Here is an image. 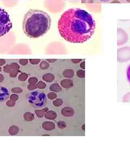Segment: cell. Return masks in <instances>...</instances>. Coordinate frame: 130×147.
<instances>
[{"label": "cell", "mask_w": 130, "mask_h": 147, "mask_svg": "<svg viewBox=\"0 0 130 147\" xmlns=\"http://www.w3.org/2000/svg\"><path fill=\"white\" fill-rule=\"evenodd\" d=\"M95 22L87 11L71 8L65 11L58 21V30L63 38L71 43H83L93 35Z\"/></svg>", "instance_id": "6da1fadb"}, {"label": "cell", "mask_w": 130, "mask_h": 147, "mask_svg": "<svg viewBox=\"0 0 130 147\" xmlns=\"http://www.w3.org/2000/svg\"><path fill=\"white\" fill-rule=\"evenodd\" d=\"M51 26V18L44 11L30 9L24 16L22 28L27 36L38 38L47 33Z\"/></svg>", "instance_id": "7a4b0ae2"}, {"label": "cell", "mask_w": 130, "mask_h": 147, "mask_svg": "<svg viewBox=\"0 0 130 147\" xmlns=\"http://www.w3.org/2000/svg\"><path fill=\"white\" fill-rule=\"evenodd\" d=\"M11 28L12 23L10 16L4 9L0 7V37L8 33Z\"/></svg>", "instance_id": "3957f363"}, {"label": "cell", "mask_w": 130, "mask_h": 147, "mask_svg": "<svg viewBox=\"0 0 130 147\" xmlns=\"http://www.w3.org/2000/svg\"><path fill=\"white\" fill-rule=\"evenodd\" d=\"M126 74H127V78L128 80V81L129 82L130 84V64H129V65L128 66L127 69Z\"/></svg>", "instance_id": "277c9868"}, {"label": "cell", "mask_w": 130, "mask_h": 147, "mask_svg": "<svg viewBox=\"0 0 130 147\" xmlns=\"http://www.w3.org/2000/svg\"><path fill=\"white\" fill-rule=\"evenodd\" d=\"M20 62L21 64L25 65V64H27V63H28V60L27 59H20Z\"/></svg>", "instance_id": "5b68a950"}, {"label": "cell", "mask_w": 130, "mask_h": 147, "mask_svg": "<svg viewBox=\"0 0 130 147\" xmlns=\"http://www.w3.org/2000/svg\"><path fill=\"white\" fill-rule=\"evenodd\" d=\"M20 77H22V78L21 80L24 81L27 78V75H26V74H22V75H20Z\"/></svg>", "instance_id": "8992f818"}, {"label": "cell", "mask_w": 130, "mask_h": 147, "mask_svg": "<svg viewBox=\"0 0 130 147\" xmlns=\"http://www.w3.org/2000/svg\"><path fill=\"white\" fill-rule=\"evenodd\" d=\"M100 1H102V2H107V1H109L110 0H99Z\"/></svg>", "instance_id": "52a82bcc"}, {"label": "cell", "mask_w": 130, "mask_h": 147, "mask_svg": "<svg viewBox=\"0 0 130 147\" xmlns=\"http://www.w3.org/2000/svg\"><path fill=\"white\" fill-rule=\"evenodd\" d=\"M126 1H127L128 2H130V0H126Z\"/></svg>", "instance_id": "ba28073f"}]
</instances>
